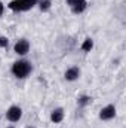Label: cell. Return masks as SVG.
<instances>
[{
    "label": "cell",
    "instance_id": "cell-11",
    "mask_svg": "<svg viewBox=\"0 0 126 128\" xmlns=\"http://www.w3.org/2000/svg\"><path fill=\"white\" fill-rule=\"evenodd\" d=\"M91 101H92V97H89V96H80L77 98V104L80 107H85V106L91 104Z\"/></svg>",
    "mask_w": 126,
    "mask_h": 128
},
{
    "label": "cell",
    "instance_id": "cell-10",
    "mask_svg": "<svg viewBox=\"0 0 126 128\" xmlns=\"http://www.w3.org/2000/svg\"><path fill=\"white\" fill-rule=\"evenodd\" d=\"M37 3H39V9L42 12H48L51 9V6H52V2L51 0H39Z\"/></svg>",
    "mask_w": 126,
    "mask_h": 128
},
{
    "label": "cell",
    "instance_id": "cell-2",
    "mask_svg": "<svg viewBox=\"0 0 126 128\" xmlns=\"http://www.w3.org/2000/svg\"><path fill=\"white\" fill-rule=\"evenodd\" d=\"M39 0H12L7 6L9 9L15 10V12H25V10H30L31 8H34L37 4Z\"/></svg>",
    "mask_w": 126,
    "mask_h": 128
},
{
    "label": "cell",
    "instance_id": "cell-16",
    "mask_svg": "<svg viewBox=\"0 0 126 128\" xmlns=\"http://www.w3.org/2000/svg\"><path fill=\"white\" fill-rule=\"evenodd\" d=\"M7 128H13V127H7Z\"/></svg>",
    "mask_w": 126,
    "mask_h": 128
},
{
    "label": "cell",
    "instance_id": "cell-8",
    "mask_svg": "<svg viewBox=\"0 0 126 128\" xmlns=\"http://www.w3.org/2000/svg\"><path fill=\"white\" fill-rule=\"evenodd\" d=\"M86 8H88V2H86V0H82V2H79L77 4L71 6V10H73V14L79 15V14L85 12V9H86Z\"/></svg>",
    "mask_w": 126,
    "mask_h": 128
},
{
    "label": "cell",
    "instance_id": "cell-6",
    "mask_svg": "<svg viewBox=\"0 0 126 128\" xmlns=\"http://www.w3.org/2000/svg\"><path fill=\"white\" fill-rule=\"evenodd\" d=\"M65 79L68 82H73V80H77L80 78V68L79 67H70L67 72H65Z\"/></svg>",
    "mask_w": 126,
    "mask_h": 128
},
{
    "label": "cell",
    "instance_id": "cell-9",
    "mask_svg": "<svg viewBox=\"0 0 126 128\" xmlns=\"http://www.w3.org/2000/svg\"><path fill=\"white\" fill-rule=\"evenodd\" d=\"M82 51H85V52H91V49L94 48V40L91 39V37H86L85 40H83V43H82Z\"/></svg>",
    "mask_w": 126,
    "mask_h": 128
},
{
    "label": "cell",
    "instance_id": "cell-4",
    "mask_svg": "<svg viewBox=\"0 0 126 128\" xmlns=\"http://www.w3.org/2000/svg\"><path fill=\"white\" fill-rule=\"evenodd\" d=\"M13 51H15V54H18V55H27L28 51H30V42H28L27 39H19V40L15 43Z\"/></svg>",
    "mask_w": 126,
    "mask_h": 128
},
{
    "label": "cell",
    "instance_id": "cell-3",
    "mask_svg": "<svg viewBox=\"0 0 126 128\" xmlns=\"http://www.w3.org/2000/svg\"><path fill=\"white\" fill-rule=\"evenodd\" d=\"M6 118L10 122H18L22 118V109L19 106H10L6 112Z\"/></svg>",
    "mask_w": 126,
    "mask_h": 128
},
{
    "label": "cell",
    "instance_id": "cell-1",
    "mask_svg": "<svg viewBox=\"0 0 126 128\" xmlns=\"http://www.w3.org/2000/svg\"><path fill=\"white\" fill-rule=\"evenodd\" d=\"M31 72H33V66L27 60H18L12 66V73L18 79H25Z\"/></svg>",
    "mask_w": 126,
    "mask_h": 128
},
{
    "label": "cell",
    "instance_id": "cell-13",
    "mask_svg": "<svg viewBox=\"0 0 126 128\" xmlns=\"http://www.w3.org/2000/svg\"><path fill=\"white\" fill-rule=\"evenodd\" d=\"M79 2H82V0H67V4L71 8V6H74V4H77Z\"/></svg>",
    "mask_w": 126,
    "mask_h": 128
},
{
    "label": "cell",
    "instance_id": "cell-7",
    "mask_svg": "<svg viewBox=\"0 0 126 128\" xmlns=\"http://www.w3.org/2000/svg\"><path fill=\"white\" fill-rule=\"evenodd\" d=\"M64 119V109L63 107H57L51 112V121L54 124H60Z\"/></svg>",
    "mask_w": 126,
    "mask_h": 128
},
{
    "label": "cell",
    "instance_id": "cell-15",
    "mask_svg": "<svg viewBox=\"0 0 126 128\" xmlns=\"http://www.w3.org/2000/svg\"><path fill=\"white\" fill-rule=\"evenodd\" d=\"M27 128H34V127H27Z\"/></svg>",
    "mask_w": 126,
    "mask_h": 128
},
{
    "label": "cell",
    "instance_id": "cell-5",
    "mask_svg": "<svg viewBox=\"0 0 126 128\" xmlns=\"http://www.w3.org/2000/svg\"><path fill=\"white\" fill-rule=\"evenodd\" d=\"M114 116H116V107L113 104H108V106L102 107L101 112H99V119H102V121H110Z\"/></svg>",
    "mask_w": 126,
    "mask_h": 128
},
{
    "label": "cell",
    "instance_id": "cell-14",
    "mask_svg": "<svg viewBox=\"0 0 126 128\" xmlns=\"http://www.w3.org/2000/svg\"><path fill=\"white\" fill-rule=\"evenodd\" d=\"M3 12H4V4H3V3L0 2V16L3 15Z\"/></svg>",
    "mask_w": 126,
    "mask_h": 128
},
{
    "label": "cell",
    "instance_id": "cell-12",
    "mask_svg": "<svg viewBox=\"0 0 126 128\" xmlns=\"http://www.w3.org/2000/svg\"><path fill=\"white\" fill-rule=\"evenodd\" d=\"M9 46V39L4 36H0V48H7Z\"/></svg>",
    "mask_w": 126,
    "mask_h": 128
}]
</instances>
